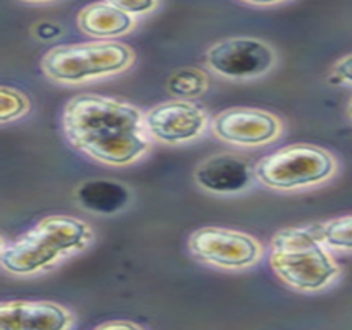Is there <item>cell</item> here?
<instances>
[{
  "instance_id": "6da1fadb",
  "label": "cell",
  "mask_w": 352,
  "mask_h": 330,
  "mask_svg": "<svg viewBox=\"0 0 352 330\" xmlns=\"http://www.w3.org/2000/svg\"><path fill=\"white\" fill-rule=\"evenodd\" d=\"M63 129L74 149L104 165H132L150 150L142 111L109 96L71 98L63 110Z\"/></svg>"
},
{
  "instance_id": "7a4b0ae2",
  "label": "cell",
  "mask_w": 352,
  "mask_h": 330,
  "mask_svg": "<svg viewBox=\"0 0 352 330\" xmlns=\"http://www.w3.org/2000/svg\"><path fill=\"white\" fill-rule=\"evenodd\" d=\"M94 241L86 221L68 215H52L2 246L0 265L14 276H35L50 271L63 258L85 251Z\"/></svg>"
},
{
  "instance_id": "3957f363",
  "label": "cell",
  "mask_w": 352,
  "mask_h": 330,
  "mask_svg": "<svg viewBox=\"0 0 352 330\" xmlns=\"http://www.w3.org/2000/svg\"><path fill=\"white\" fill-rule=\"evenodd\" d=\"M268 262L280 281L298 292L326 289L341 273L314 227H293L276 231L270 241Z\"/></svg>"
},
{
  "instance_id": "277c9868",
  "label": "cell",
  "mask_w": 352,
  "mask_h": 330,
  "mask_svg": "<svg viewBox=\"0 0 352 330\" xmlns=\"http://www.w3.org/2000/svg\"><path fill=\"white\" fill-rule=\"evenodd\" d=\"M133 61L135 53L129 45L96 40L48 50L41 58V70L54 83L76 86L125 73Z\"/></svg>"
},
{
  "instance_id": "5b68a950",
  "label": "cell",
  "mask_w": 352,
  "mask_h": 330,
  "mask_svg": "<svg viewBox=\"0 0 352 330\" xmlns=\"http://www.w3.org/2000/svg\"><path fill=\"white\" fill-rule=\"evenodd\" d=\"M254 172L267 189L295 192L331 181L338 172V162L329 150L320 145L292 144L261 158Z\"/></svg>"
},
{
  "instance_id": "8992f818",
  "label": "cell",
  "mask_w": 352,
  "mask_h": 330,
  "mask_svg": "<svg viewBox=\"0 0 352 330\" xmlns=\"http://www.w3.org/2000/svg\"><path fill=\"white\" fill-rule=\"evenodd\" d=\"M278 56L265 40L230 37L216 41L206 52V66L217 76L232 81H250L275 68Z\"/></svg>"
},
{
  "instance_id": "52a82bcc",
  "label": "cell",
  "mask_w": 352,
  "mask_h": 330,
  "mask_svg": "<svg viewBox=\"0 0 352 330\" xmlns=\"http://www.w3.org/2000/svg\"><path fill=\"white\" fill-rule=\"evenodd\" d=\"M188 248L196 260L226 271H242L261 261L263 248L252 235L237 229L204 227L191 233Z\"/></svg>"
},
{
  "instance_id": "ba28073f",
  "label": "cell",
  "mask_w": 352,
  "mask_h": 330,
  "mask_svg": "<svg viewBox=\"0 0 352 330\" xmlns=\"http://www.w3.org/2000/svg\"><path fill=\"white\" fill-rule=\"evenodd\" d=\"M212 134L237 147H263L282 136L278 116L255 107H230L219 112L211 124Z\"/></svg>"
},
{
  "instance_id": "9c48e42d",
  "label": "cell",
  "mask_w": 352,
  "mask_h": 330,
  "mask_svg": "<svg viewBox=\"0 0 352 330\" xmlns=\"http://www.w3.org/2000/svg\"><path fill=\"white\" fill-rule=\"evenodd\" d=\"M208 121V112L191 99L157 104L145 114L150 137L168 145H183L199 139L206 131Z\"/></svg>"
},
{
  "instance_id": "30bf717a",
  "label": "cell",
  "mask_w": 352,
  "mask_h": 330,
  "mask_svg": "<svg viewBox=\"0 0 352 330\" xmlns=\"http://www.w3.org/2000/svg\"><path fill=\"white\" fill-rule=\"evenodd\" d=\"M73 322V312L52 300H6L0 306L2 330H65Z\"/></svg>"
},
{
  "instance_id": "8fae6325",
  "label": "cell",
  "mask_w": 352,
  "mask_h": 330,
  "mask_svg": "<svg viewBox=\"0 0 352 330\" xmlns=\"http://www.w3.org/2000/svg\"><path fill=\"white\" fill-rule=\"evenodd\" d=\"M254 169L241 156L221 152L204 158L195 170V182L201 190L214 195L242 194L252 185Z\"/></svg>"
},
{
  "instance_id": "7c38bea8",
  "label": "cell",
  "mask_w": 352,
  "mask_h": 330,
  "mask_svg": "<svg viewBox=\"0 0 352 330\" xmlns=\"http://www.w3.org/2000/svg\"><path fill=\"white\" fill-rule=\"evenodd\" d=\"M135 25V17L120 10L107 0L89 3L78 15L79 30L96 40L120 39L131 33Z\"/></svg>"
},
{
  "instance_id": "4fadbf2b",
  "label": "cell",
  "mask_w": 352,
  "mask_h": 330,
  "mask_svg": "<svg viewBox=\"0 0 352 330\" xmlns=\"http://www.w3.org/2000/svg\"><path fill=\"white\" fill-rule=\"evenodd\" d=\"M78 203L96 215H116L131 202V190L124 183L107 178H92L82 182L74 192Z\"/></svg>"
},
{
  "instance_id": "5bb4252c",
  "label": "cell",
  "mask_w": 352,
  "mask_h": 330,
  "mask_svg": "<svg viewBox=\"0 0 352 330\" xmlns=\"http://www.w3.org/2000/svg\"><path fill=\"white\" fill-rule=\"evenodd\" d=\"M209 74L199 68H179L166 81V90L176 99H196L208 93Z\"/></svg>"
},
{
  "instance_id": "9a60e30c",
  "label": "cell",
  "mask_w": 352,
  "mask_h": 330,
  "mask_svg": "<svg viewBox=\"0 0 352 330\" xmlns=\"http://www.w3.org/2000/svg\"><path fill=\"white\" fill-rule=\"evenodd\" d=\"M316 228L322 243L329 249L341 253H352V215L328 220Z\"/></svg>"
},
{
  "instance_id": "2e32d148",
  "label": "cell",
  "mask_w": 352,
  "mask_h": 330,
  "mask_svg": "<svg viewBox=\"0 0 352 330\" xmlns=\"http://www.w3.org/2000/svg\"><path fill=\"white\" fill-rule=\"evenodd\" d=\"M0 104H2V107H0V121H2V124L22 119L23 116L28 114L32 106L27 96L10 86L0 87Z\"/></svg>"
},
{
  "instance_id": "e0dca14e",
  "label": "cell",
  "mask_w": 352,
  "mask_h": 330,
  "mask_svg": "<svg viewBox=\"0 0 352 330\" xmlns=\"http://www.w3.org/2000/svg\"><path fill=\"white\" fill-rule=\"evenodd\" d=\"M133 17L148 15L160 7V0H107Z\"/></svg>"
},
{
  "instance_id": "ac0fdd59",
  "label": "cell",
  "mask_w": 352,
  "mask_h": 330,
  "mask_svg": "<svg viewBox=\"0 0 352 330\" xmlns=\"http://www.w3.org/2000/svg\"><path fill=\"white\" fill-rule=\"evenodd\" d=\"M328 79L331 85L352 86V53L334 63Z\"/></svg>"
},
{
  "instance_id": "d6986e66",
  "label": "cell",
  "mask_w": 352,
  "mask_h": 330,
  "mask_svg": "<svg viewBox=\"0 0 352 330\" xmlns=\"http://www.w3.org/2000/svg\"><path fill=\"white\" fill-rule=\"evenodd\" d=\"M98 329L104 330V329H131V330H135V329H142L140 325L135 324V322H106V324H100L98 325Z\"/></svg>"
},
{
  "instance_id": "ffe728a7",
  "label": "cell",
  "mask_w": 352,
  "mask_h": 330,
  "mask_svg": "<svg viewBox=\"0 0 352 330\" xmlns=\"http://www.w3.org/2000/svg\"><path fill=\"white\" fill-rule=\"evenodd\" d=\"M241 2H244L247 6H252V7H274V6H278V3L287 2V0H241Z\"/></svg>"
},
{
  "instance_id": "44dd1931",
  "label": "cell",
  "mask_w": 352,
  "mask_h": 330,
  "mask_svg": "<svg viewBox=\"0 0 352 330\" xmlns=\"http://www.w3.org/2000/svg\"><path fill=\"white\" fill-rule=\"evenodd\" d=\"M22 2H27V3H53V2H58V0H22Z\"/></svg>"
},
{
  "instance_id": "7402d4cb",
  "label": "cell",
  "mask_w": 352,
  "mask_h": 330,
  "mask_svg": "<svg viewBox=\"0 0 352 330\" xmlns=\"http://www.w3.org/2000/svg\"><path fill=\"white\" fill-rule=\"evenodd\" d=\"M347 114H349V118L352 119V98L349 99V104H347Z\"/></svg>"
}]
</instances>
